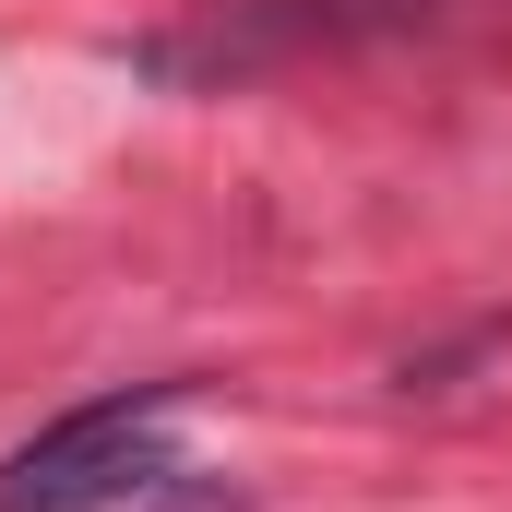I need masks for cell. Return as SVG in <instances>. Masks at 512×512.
<instances>
[{
    "label": "cell",
    "instance_id": "cell-1",
    "mask_svg": "<svg viewBox=\"0 0 512 512\" xmlns=\"http://www.w3.org/2000/svg\"><path fill=\"white\" fill-rule=\"evenodd\" d=\"M155 417H167V382L108 393V405H72L60 429H36V441L0 465V512H108V501H131V489H155V477H167Z\"/></svg>",
    "mask_w": 512,
    "mask_h": 512
}]
</instances>
